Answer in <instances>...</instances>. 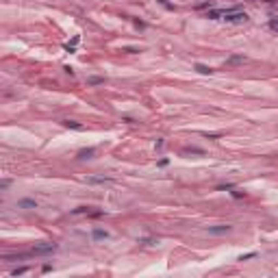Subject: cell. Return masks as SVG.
<instances>
[{
    "label": "cell",
    "instance_id": "6da1fadb",
    "mask_svg": "<svg viewBox=\"0 0 278 278\" xmlns=\"http://www.w3.org/2000/svg\"><path fill=\"white\" fill-rule=\"evenodd\" d=\"M222 20H226V22H246L248 15L243 11H237V9H226V11H222Z\"/></svg>",
    "mask_w": 278,
    "mask_h": 278
},
{
    "label": "cell",
    "instance_id": "7a4b0ae2",
    "mask_svg": "<svg viewBox=\"0 0 278 278\" xmlns=\"http://www.w3.org/2000/svg\"><path fill=\"white\" fill-rule=\"evenodd\" d=\"M52 250H57V246H54V243H46V246L33 248V254H46V252H52Z\"/></svg>",
    "mask_w": 278,
    "mask_h": 278
},
{
    "label": "cell",
    "instance_id": "3957f363",
    "mask_svg": "<svg viewBox=\"0 0 278 278\" xmlns=\"http://www.w3.org/2000/svg\"><path fill=\"white\" fill-rule=\"evenodd\" d=\"M232 226H211L209 228V235H224V232H228Z\"/></svg>",
    "mask_w": 278,
    "mask_h": 278
},
{
    "label": "cell",
    "instance_id": "277c9868",
    "mask_svg": "<svg viewBox=\"0 0 278 278\" xmlns=\"http://www.w3.org/2000/svg\"><path fill=\"white\" fill-rule=\"evenodd\" d=\"M63 126L74 128V131H83V124H78V122H74V120H65V122H63Z\"/></svg>",
    "mask_w": 278,
    "mask_h": 278
},
{
    "label": "cell",
    "instance_id": "5b68a950",
    "mask_svg": "<svg viewBox=\"0 0 278 278\" xmlns=\"http://www.w3.org/2000/svg\"><path fill=\"white\" fill-rule=\"evenodd\" d=\"M93 152H96L93 148H85V150H81V152H78V159H92Z\"/></svg>",
    "mask_w": 278,
    "mask_h": 278
},
{
    "label": "cell",
    "instance_id": "8992f818",
    "mask_svg": "<svg viewBox=\"0 0 278 278\" xmlns=\"http://www.w3.org/2000/svg\"><path fill=\"white\" fill-rule=\"evenodd\" d=\"M107 237H109V232H107V231H100V228H96V231H93V239H96V241L107 239Z\"/></svg>",
    "mask_w": 278,
    "mask_h": 278
},
{
    "label": "cell",
    "instance_id": "52a82bcc",
    "mask_svg": "<svg viewBox=\"0 0 278 278\" xmlns=\"http://www.w3.org/2000/svg\"><path fill=\"white\" fill-rule=\"evenodd\" d=\"M196 70H198L200 74H211V72H213L211 67H206V65H202V63H198V65H196Z\"/></svg>",
    "mask_w": 278,
    "mask_h": 278
},
{
    "label": "cell",
    "instance_id": "ba28073f",
    "mask_svg": "<svg viewBox=\"0 0 278 278\" xmlns=\"http://www.w3.org/2000/svg\"><path fill=\"white\" fill-rule=\"evenodd\" d=\"M20 206H37V202H35V200H22Z\"/></svg>",
    "mask_w": 278,
    "mask_h": 278
},
{
    "label": "cell",
    "instance_id": "9c48e42d",
    "mask_svg": "<svg viewBox=\"0 0 278 278\" xmlns=\"http://www.w3.org/2000/svg\"><path fill=\"white\" fill-rule=\"evenodd\" d=\"M87 183H109V178H87Z\"/></svg>",
    "mask_w": 278,
    "mask_h": 278
},
{
    "label": "cell",
    "instance_id": "30bf717a",
    "mask_svg": "<svg viewBox=\"0 0 278 278\" xmlns=\"http://www.w3.org/2000/svg\"><path fill=\"white\" fill-rule=\"evenodd\" d=\"M252 256H256V252H250V254H243V256H239V261H246V259H252Z\"/></svg>",
    "mask_w": 278,
    "mask_h": 278
},
{
    "label": "cell",
    "instance_id": "8fae6325",
    "mask_svg": "<svg viewBox=\"0 0 278 278\" xmlns=\"http://www.w3.org/2000/svg\"><path fill=\"white\" fill-rule=\"evenodd\" d=\"M24 272H28V267H20V270H13V276H17V274H24Z\"/></svg>",
    "mask_w": 278,
    "mask_h": 278
},
{
    "label": "cell",
    "instance_id": "7c38bea8",
    "mask_svg": "<svg viewBox=\"0 0 278 278\" xmlns=\"http://www.w3.org/2000/svg\"><path fill=\"white\" fill-rule=\"evenodd\" d=\"M270 28H272V31H278V20H272V22H270Z\"/></svg>",
    "mask_w": 278,
    "mask_h": 278
},
{
    "label": "cell",
    "instance_id": "4fadbf2b",
    "mask_svg": "<svg viewBox=\"0 0 278 278\" xmlns=\"http://www.w3.org/2000/svg\"><path fill=\"white\" fill-rule=\"evenodd\" d=\"M104 78H89V85H98V83H102Z\"/></svg>",
    "mask_w": 278,
    "mask_h": 278
}]
</instances>
